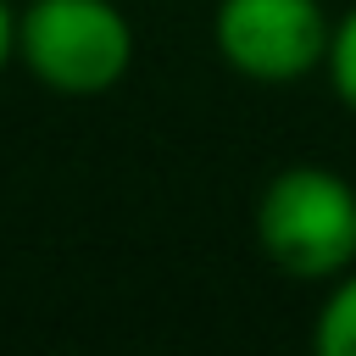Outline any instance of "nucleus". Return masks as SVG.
<instances>
[{"mask_svg":"<svg viewBox=\"0 0 356 356\" xmlns=\"http://www.w3.org/2000/svg\"><path fill=\"white\" fill-rule=\"evenodd\" d=\"M211 44L228 72L261 89H289L328 67L334 17L323 0H217Z\"/></svg>","mask_w":356,"mask_h":356,"instance_id":"3","label":"nucleus"},{"mask_svg":"<svg viewBox=\"0 0 356 356\" xmlns=\"http://www.w3.org/2000/svg\"><path fill=\"white\" fill-rule=\"evenodd\" d=\"M334 100L356 117V6L345 17H334V44H328V67H323Z\"/></svg>","mask_w":356,"mask_h":356,"instance_id":"5","label":"nucleus"},{"mask_svg":"<svg viewBox=\"0 0 356 356\" xmlns=\"http://www.w3.org/2000/svg\"><path fill=\"white\" fill-rule=\"evenodd\" d=\"M134 17L117 0H28L17 11V67L56 100H100L134 72Z\"/></svg>","mask_w":356,"mask_h":356,"instance_id":"2","label":"nucleus"},{"mask_svg":"<svg viewBox=\"0 0 356 356\" xmlns=\"http://www.w3.org/2000/svg\"><path fill=\"white\" fill-rule=\"evenodd\" d=\"M312 345L323 356H356V267L323 284V306L312 317Z\"/></svg>","mask_w":356,"mask_h":356,"instance_id":"4","label":"nucleus"},{"mask_svg":"<svg viewBox=\"0 0 356 356\" xmlns=\"http://www.w3.org/2000/svg\"><path fill=\"white\" fill-rule=\"evenodd\" d=\"M6 67H17V6L0 0V78Z\"/></svg>","mask_w":356,"mask_h":356,"instance_id":"6","label":"nucleus"},{"mask_svg":"<svg viewBox=\"0 0 356 356\" xmlns=\"http://www.w3.org/2000/svg\"><path fill=\"white\" fill-rule=\"evenodd\" d=\"M256 250L295 284H334L356 267V184L323 161L278 167L250 211Z\"/></svg>","mask_w":356,"mask_h":356,"instance_id":"1","label":"nucleus"}]
</instances>
